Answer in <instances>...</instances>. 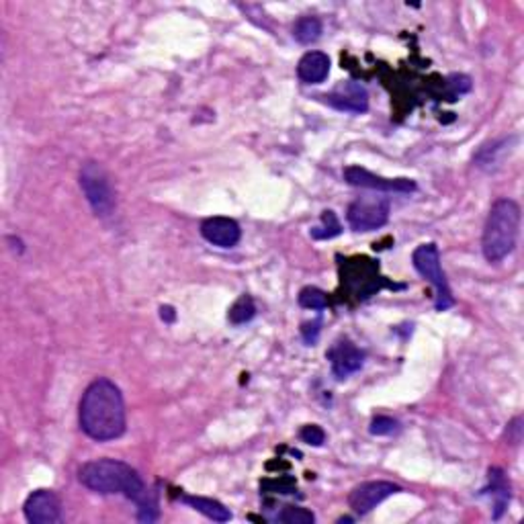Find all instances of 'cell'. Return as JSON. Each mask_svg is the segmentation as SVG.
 I'll list each match as a JSON object with an SVG mask.
<instances>
[{
  "mask_svg": "<svg viewBox=\"0 0 524 524\" xmlns=\"http://www.w3.org/2000/svg\"><path fill=\"white\" fill-rule=\"evenodd\" d=\"M78 479L84 487L97 494H124L140 506V520L152 522L158 519V502L150 492L140 473L132 465L115 459H97L84 463L78 471Z\"/></svg>",
  "mask_w": 524,
  "mask_h": 524,
  "instance_id": "6da1fadb",
  "label": "cell"
},
{
  "mask_svg": "<svg viewBox=\"0 0 524 524\" xmlns=\"http://www.w3.org/2000/svg\"><path fill=\"white\" fill-rule=\"evenodd\" d=\"M82 433L92 441L107 442L125 433V401L111 379H95L86 387L78 410Z\"/></svg>",
  "mask_w": 524,
  "mask_h": 524,
  "instance_id": "7a4b0ae2",
  "label": "cell"
},
{
  "mask_svg": "<svg viewBox=\"0 0 524 524\" xmlns=\"http://www.w3.org/2000/svg\"><path fill=\"white\" fill-rule=\"evenodd\" d=\"M520 207L512 199H498L487 213L482 248L490 262H500L512 253L519 240Z\"/></svg>",
  "mask_w": 524,
  "mask_h": 524,
  "instance_id": "3957f363",
  "label": "cell"
},
{
  "mask_svg": "<svg viewBox=\"0 0 524 524\" xmlns=\"http://www.w3.org/2000/svg\"><path fill=\"white\" fill-rule=\"evenodd\" d=\"M412 262H414L416 271H418L422 277L428 279V281L434 285L436 310L444 312V310H449V307H453L455 299H453V293H451L447 277H444L442 267H441L439 246H436V244H422V246L414 250Z\"/></svg>",
  "mask_w": 524,
  "mask_h": 524,
  "instance_id": "277c9868",
  "label": "cell"
},
{
  "mask_svg": "<svg viewBox=\"0 0 524 524\" xmlns=\"http://www.w3.org/2000/svg\"><path fill=\"white\" fill-rule=\"evenodd\" d=\"M81 189L99 218H109L115 211V191L99 162H86L81 168Z\"/></svg>",
  "mask_w": 524,
  "mask_h": 524,
  "instance_id": "5b68a950",
  "label": "cell"
},
{
  "mask_svg": "<svg viewBox=\"0 0 524 524\" xmlns=\"http://www.w3.org/2000/svg\"><path fill=\"white\" fill-rule=\"evenodd\" d=\"M347 219L355 232H375L390 219V201L383 197H358L348 205Z\"/></svg>",
  "mask_w": 524,
  "mask_h": 524,
  "instance_id": "8992f818",
  "label": "cell"
},
{
  "mask_svg": "<svg viewBox=\"0 0 524 524\" xmlns=\"http://www.w3.org/2000/svg\"><path fill=\"white\" fill-rule=\"evenodd\" d=\"M344 178L348 185L361 186V189H371L379 193H412L416 191V183L410 178H385L377 176L361 167H348L344 170Z\"/></svg>",
  "mask_w": 524,
  "mask_h": 524,
  "instance_id": "52a82bcc",
  "label": "cell"
},
{
  "mask_svg": "<svg viewBox=\"0 0 524 524\" xmlns=\"http://www.w3.org/2000/svg\"><path fill=\"white\" fill-rule=\"evenodd\" d=\"M401 487L391 482H367L356 485L348 496V504L356 514H367L373 508H377L383 500H387L393 494H399Z\"/></svg>",
  "mask_w": 524,
  "mask_h": 524,
  "instance_id": "ba28073f",
  "label": "cell"
},
{
  "mask_svg": "<svg viewBox=\"0 0 524 524\" xmlns=\"http://www.w3.org/2000/svg\"><path fill=\"white\" fill-rule=\"evenodd\" d=\"M25 519L31 524H56L62 520V504L54 492L39 490L27 498L23 506Z\"/></svg>",
  "mask_w": 524,
  "mask_h": 524,
  "instance_id": "9c48e42d",
  "label": "cell"
},
{
  "mask_svg": "<svg viewBox=\"0 0 524 524\" xmlns=\"http://www.w3.org/2000/svg\"><path fill=\"white\" fill-rule=\"evenodd\" d=\"M320 99H324L328 105H332L334 109H339V111L365 113L369 109L367 90H365V86H361L355 81H347L339 84L332 92L322 95Z\"/></svg>",
  "mask_w": 524,
  "mask_h": 524,
  "instance_id": "30bf717a",
  "label": "cell"
},
{
  "mask_svg": "<svg viewBox=\"0 0 524 524\" xmlns=\"http://www.w3.org/2000/svg\"><path fill=\"white\" fill-rule=\"evenodd\" d=\"M201 236L219 248H234L242 238V229L238 221L229 218H210L201 224Z\"/></svg>",
  "mask_w": 524,
  "mask_h": 524,
  "instance_id": "8fae6325",
  "label": "cell"
},
{
  "mask_svg": "<svg viewBox=\"0 0 524 524\" xmlns=\"http://www.w3.org/2000/svg\"><path fill=\"white\" fill-rule=\"evenodd\" d=\"M328 361L332 363L334 375L339 379H344L363 367L365 353L361 348H356L353 342L340 340L328 350Z\"/></svg>",
  "mask_w": 524,
  "mask_h": 524,
  "instance_id": "7c38bea8",
  "label": "cell"
},
{
  "mask_svg": "<svg viewBox=\"0 0 524 524\" xmlns=\"http://www.w3.org/2000/svg\"><path fill=\"white\" fill-rule=\"evenodd\" d=\"M330 74V57L324 52H307L297 64V76L305 84L324 82Z\"/></svg>",
  "mask_w": 524,
  "mask_h": 524,
  "instance_id": "4fadbf2b",
  "label": "cell"
},
{
  "mask_svg": "<svg viewBox=\"0 0 524 524\" xmlns=\"http://www.w3.org/2000/svg\"><path fill=\"white\" fill-rule=\"evenodd\" d=\"M181 502H185V504H189L191 508H195L197 512L205 514L207 519H211V520L228 522L229 519H232V512H229L224 504H219V502H215V500H211V498L181 496Z\"/></svg>",
  "mask_w": 524,
  "mask_h": 524,
  "instance_id": "5bb4252c",
  "label": "cell"
},
{
  "mask_svg": "<svg viewBox=\"0 0 524 524\" xmlns=\"http://www.w3.org/2000/svg\"><path fill=\"white\" fill-rule=\"evenodd\" d=\"M322 35V21L318 17H301L296 27H293V38H296L299 43H314L318 41Z\"/></svg>",
  "mask_w": 524,
  "mask_h": 524,
  "instance_id": "9a60e30c",
  "label": "cell"
},
{
  "mask_svg": "<svg viewBox=\"0 0 524 524\" xmlns=\"http://www.w3.org/2000/svg\"><path fill=\"white\" fill-rule=\"evenodd\" d=\"M254 315H256V305H254L253 297L242 296L232 307H229L228 318H229V322H232V324L240 326V324H246V322L253 320Z\"/></svg>",
  "mask_w": 524,
  "mask_h": 524,
  "instance_id": "2e32d148",
  "label": "cell"
},
{
  "mask_svg": "<svg viewBox=\"0 0 524 524\" xmlns=\"http://www.w3.org/2000/svg\"><path fill=\"white\" fill-rule=\"evenodd\" d=\"M340 232H342V228H340L339 218H336V213L324 211L322 213V228L312 229V238L328 240V238H334V236H339Z\"/></svg>",
  "mask_w": 524,
  "mask_h": 524,
  "instance_id": "e0dca14e",
  "label": "cell"
},
{
  "mask_svg": "<svg viewBox=\"0 0 524 524\" xmlns=\"http://www.w3.org/2000/svg\"><path fill=\"white\" fill-rule=\"evenodd\" d=\"M492 494L494 498H496V519H500L502 511H504L508 500H511V492H508V485H506V479L502 477L500 471H492Z\"/></svg>",
  "mask_w": 524,
  "mask_h": 524,
  "instance_id": "ac0fdd59",
  "label": "cell"
},
{
  "mask_svg": "<svg viewBox=\"0 0 524 524\" xmlns=\"http://www.w3.org/2000/svg\"><path fill=\"white\" fill-rule=\"evenodd\" d=\"M299 305L305 307V310H324L328 305V297L324 291L318 289V287H305V289L299 293Z\"/></svg>",
  "mask_w": 524,
  "mask_h": 524,
  "instance_id": "d6986e66",
  "label": "cell"
},
{
  "mask_svg": "<svg viewBox=\"0 0 524 524\" xmlns=\"http://www.w3.org/2000/svg\"><path fill=\"white\" fill-rule=\"evenodd\" d=\"M279 522L285 524H314L315 516L299 506H285L281 514H279Z\"/></svg>",
  "mask_w": 524,
  "mask_h": 524,
  "instance_id": "ffe728a7",
  "label": "cell"
},
{
  "mask_svg": "<svg viewBox=\"0 0 524 524\" xmlns=\"http://www.w3.org/2000/svg\"><path fill=\"white\" fill-rule=\"evenodd\" d=\"M299 436H301V441L312 444V447H322V444H324V441H326V433L318 425L304 426L301 428Z\"/></svg>",
  "mask_w": 524,
  "mask_h": 524,
  "instance_id": "44dd1931",
  "label": "cell"
},
{
  "mask_svg": "<svg viewBox=\"0 0 524 524\" xmlns=\"http://www.w3.org/2000/svg\"><path fill=\"white\" fill-rule=\"evenodd\" d=\"M396 430H398V422L390 418V416H377V418L371 422V434L385 436V434H393Z\"/></svg>",
  "mask_w": 524,
  "mask_h": 524,
  "instance_id": "7402d4cb",
  "label": "cell"
},
{
  "mask_svg": "<svg viewBox=\"0 0 524 524\" xmlns=\"http://www.w3.org/2000/svg\"><path fill=\"white\" fill-rule=\"evenodd\" d=\"M164 315H167L168 322L175 320V315H172V310H170V307H162V318H164Z\"/></svg>",
  "mask_w": 524,
  "mask_h": 524,
  "instance_id": "603a6c76",
  "label": "cell"
}]
</instances>
